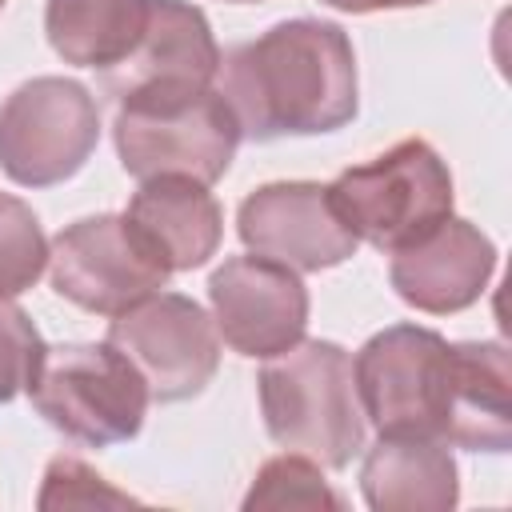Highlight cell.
I'll use <instances>...</instances> for the list:
<instances>
[{
  "instance_id": "6da1fadb",
  "label": "cell",
  "mask_w": 512,
  "mask_h": 512,
  "mask_svg": "<svg viewBox=\"0 0 512 512\" xmlns=\"http://www.w3.org/2000/svg\"><path fill=\"white\" fill-rule=\"evenodd\" d=\"M240 136L336 132L356 116V52L340 24L284 20L220 60Z\"/></svg>"
},
{
  "instance_id": "7a4b0ae2",
  "label": "cell",
  "mask_w": 512,
  "mask_h": 512,
  "mask_svg": "<svg viewBox=\"0 0 512 512\" xmlns=\"http://www.w3.org/2000/svg\"><path fill=\"white\" fill-rule=\"evenodd\" d=\"M268 360L260 372L268 436L320 468H344L364 448L352 356L332 340H300Z\"/></svg>"
},
{
  "instance_id": "3957f363",
  "label": "cell",
  "mask_w": 512,
  "mask_h": 512,
  "mask_svg": "<svg viewBox=\"0 0 512 512\" xmlns=\"http://www.w3.org/2000/svg\"><path fill=\"white\" fill-rule=\"evenodd\" d=\"M116 152L128 176H188L216 184L240 144L228 100L204 88H136L116 96Z\"/></svg>"
},
{
  "instance_id": "277c9868",
  "label": "cell",
  "mask_w": 512,
  "mask_h": 512,
  "mask_svg": "<svg viewBox=\"0 0 512 512\" xmlns=\"http://www.w3.org/2000/svg\"><path fill=\"white\" fill-rule=\"evenodd\" d=\"M328 196L356 240L396 252L452 216V172L424 140H400L368 164L344 168Z\"/></svg>"
},
{
  "instance_id": "5b68a950",
  "label": "cell",
  "mask_w": 512,
  "mask_h": 512,
  "mask_svg": "<svg viewBox=\"0 0 512 512\" xmlns=\"http://www.w3.org/2000/svg\"><path fill=\"white\" fill-rule=\"evenodd\" d=\"M28 392L56 432L88 448L132 440L152 400L144 376L108 340L48 348Z\"/></svg>"
},
{
  "instance_id": "8992f818",
  "label": "cell",
  "mask_w": 512,
  "mask_h": 512,
  "mask_svg": "<svg viewBox=\"0 0 512 512\" xmlns=\"http://www.w3.org/2000/svg\"><path fill=\"white\" fill-rule=\"evenodd\" d=\"M364 420L380 436H424L444 444L452 404V344L416 324L376 332L352 360Z\"/></svg>"
},
{
  "instance_id": "52a82bcc",
  "label": "cell",
  "mask_w": 512,
  "mask_h": 512,
  "mask_svg": "<svg viewBox=\"0 0 512 512\" xmlns=\"http://www.w3.org/2000/svg\"><path fill=\"white\" fill-rule=\"evenodd\" d=\"M100 140L96 96L64 76H36L0 104V168L24 188L76 176Z\"/></svg>"
},
{
  "instance_id": "ba28073f",
  "label": "cell",
  "mask_w": 512,
  "mask_h": 512,
  "mask_svg": "<svg viewBox=\"0 0 512 512\" xmlns=\"http://www.w3.org/2000/svg\"><path fill=\"white\" fill-rule=\"evenodd\" d=\"M52 288L84 312L120 316L164 288L168 264L132 228L128 216H88L48 244Z\"/></svg>"
},
{
  "instance_id": "9c48e42d",
  "label": "cell",
  "mask_w": 512,
  "mask_h": 512,
  "mask_svg": "<svg viewBox=\"0 0 512 512\" xmlns=\"http://www.w3.org/2000/svg\"><path fill=\"white\" fill-rule=\"evenodd\" d=\"M108 344L144 376L148 396L160 404L204 392L220 368V336L212 316L180 292H152L148 300L112 316Z\"/></svg>"
},
{
  "instance_id": "30bf717a",
  "label": "cell",
  "mask_w": 512,
  "mask_h": 512,
  "mask_svg": "<svg viewBox=\"0 0 512 512\" xmlns=\"http://www.w3.org/2000/svg\"><path fill=\"white\" fill-rule=\"evenodd\" d=\"M212 324L240 356L268 360L304 340L308 288L268 256H232L208 280Z\"/></svg>"
},
{
  "instance_id": "8fae6325",
  "label": "cell",
  "mask_w": 512,
  "mask_h": 512,
  "mask_svg": "<svg viewBox=\"0 0 512 512\" xmlns=\"http://www.w3.org/2000/svg\"><path fill=\"white\" fill-rule=\"evenodd\" d=\"M236 232L256 256H268L292 272L336 268L356 256L360 244L340 220L328 184L312 180H280L244 196L236 212Z\"/></svg>"
},
{
  "instance_id": "7c38bea8",
  "label": "cell",
  "mask_w": 512,
  "mask_h": 512,
  "mask_svg": "<svg viewBox=\"0 0 512 512\" xmlns=\"http://www.w3.org/2000/svg\"><path fill=\"white\" fill-rule=\"evenodd\" d=\"M496 272V244L468 220H440L416 244L392 252L388 280L416 312L448 316L480 300Z\"/></svg>"
},
{
  "instance_id": "4fadbf2b",
  "label": "cell",
  "mask_w": 512,
  "mask_h": 512,
  "mask_svg": "<svg viewBox=\"0 0 512 512\" xmlns=\"http://www.w3.org/2000/svg\"><path fill=\"white\" fill-rule=\"evenodd\" d=\"M220 72V48L208 16L184 0H152L140 44L104 72L112 96L136 88H204Z\"/></svg>"
},
{
  "instance_id": "5bb4252c",
  "label": "cell",
  "mask_w": 512,
  "mask_h": 512,
  "mask_svg": "<svg viewBox=\"0 0 512 512\" xmlns=\"http://www.w3.org/2000/svg\"><path fill=\"white\" fill-rule=\"evenodd\" d=\"M124 216L172 272L208 264V256H216L224 236L220 204L212 200L208 184H196L188 176L140 180Z\"/></svg>"
},
{
  "instance_id": "9a60e30c",
  "label": "cell",
  "mask_w": 512,
  "mask_h": 512,
  "mask_svg": "<svg viewBox=\"0 0 512 512\" xmlns=\"http://www.w3.org/2000/svg\"><path fill=\"white\" fill-rule=\"evenodd\" d=\"M360 488L376 512H448L460 500L448 444L424 436H380L364 456Z\"/></svg>"
},
{
  "instance_id": "2e32d148",
  "label": "cell",
  "mask_w": 512,
  "mask_h": 512,
  "mask_svg": "<svg viewBox=\"0 0 512 512\" xmlns=\"http://www.w3.org/2000/svg\"><path fill=\"white\" fill-rule=\"evenodd\" d=\"M448 448L468 452H508V352L500 340L452 344V404H448Z\"/></svg>"
},
{
  "instance_id": "e0dca14e",
  "label": "cell",
  "mask_w": 512,
  "mask_h": 512,
  "mask_svg": "<svg viewBox=\"0 0 512 512\" xmlns=\"http://www.w3.org/2000/svg\"><path fill=\"white\" fill-rule=\"evenodd\" d=\"M152 0H48L44 32L52 52L76 68H116L144 36Z\"/></svg>"
},
{
  "instance_id": "ac0fdd59",
  "label": "cell",
  "mask_w": 512,
  "mask_h": 512,
  "mask_svg": "<svg viewBox=\"0 0 512 512\" xmlns=\"http://www.w3.org/2000/svg\"><path fill=\"white\" fill-rule=\"evenodd\" d=\"M48 268V240L36 212L0 192V300L28 292Z\"/></svg>"
},
{
  "instance_id": "d6986e66",
  "label": "cell",
  "mask_w": 512,
  "mask_h": 512,
  "mask_svg": "<svg viewBox=\"0 0 512 512\" xmlns=\"http://www.w3.org/2000/svg\"><path fill=\"white\" fill-rule=\"evenodd\" d=\"M244 508H344V500L324 484L320 476V464H312L308 456H276L268 460L248 496H244Z\"/></svg>"
},
{
  "instance_id": "ffe728a7",
  "label": "cell",
  "mask_w": 512,
  "mask_h": 512,
  "mask_svg": "<svg viewBox=\"0 0 512 512\" xmlns=\"http://www.w3.org/2000/svg\"><path fill=\"white\" fill-rule=\"evenodd\" d=\"M44 352L48 344L28 320V312L16 308L12 300H0V404L32 388L44 364Z\"/></svg>"
},
{
  "instance_id": "44dd1931",
  "label": "cell",
  "mask_w": 512,
  "mask_h": 512,
  "mask_svg": "<svg viewBox=\"0 0 512 512\" xmlns=\"http://www.w3.org/2000/svg\"><path fill=\"white\" fill-rule=\"evenodd\" d=\"M44 512L52 508H124L136 504L128 492H116L112 484H104V476H96L88 464L72 460V456H56L44 472V488L36 500Z\"/></svg>"
},
{
  "instance_id": "7402d4cb",
  "label": "cell",
  "mask_w": 512,
  "mask_h": 512,
  "mask_svg": "<svg viewBox=\"0 0 512 512\" xmlns=\"http://www.w3.org/2000/svg\"><path fill=\"white\" fill-rule=\"evenodd\" d=\"M328 8L340 12H380V8H416V4H432V0H324Z\"/></svg>"
},
{
  "instance_id": "603a6c76",
  "label": "cell",
  "mask_w": 512,
  "mask_h": 512,
  "mask_svg": "<svg viewBox=\"0 0 512 512\" xmlns=\"http://www.w3.org/2000/svg\"><path fill=\"white\" fill-rule=\"evenodd\" d=\"M228 4H252V0H228Z\"/></svg>"
},
{
  "instance_id": "cb8c5ba5",
  "label": "cell",
  "mask_w": 512,
  "mask_h": 512,
  "mask_svg": "<svg viewBox=\"0 0 512 512\" xmlns=\"http://www.w3.org/2000/svg\"><path fill=\"white\" fill-rule=\"evenodd\" d=\"M0 8H4V0H0Z\"/></svg>"
}]
</instances>
